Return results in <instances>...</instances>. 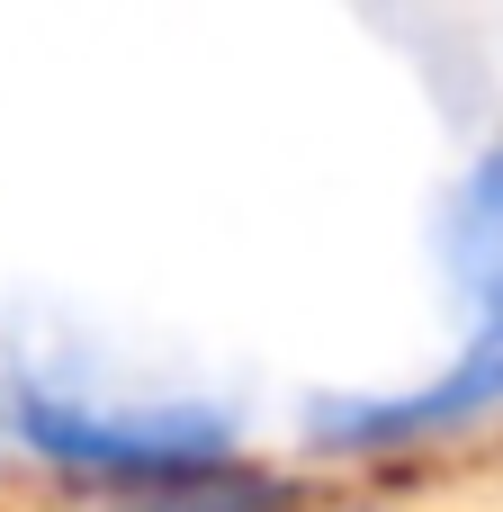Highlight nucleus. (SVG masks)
Here are the masks:
<instances>
[{"label": "nucleus", "instance_id": "nucleus-2", "mask_svg": "<svg viewBox=\"0 0 503 512\" xmlns=\"http://www.w3.org/2000/svg\"><path fill=\"white\" fill-rule=\"evenodd\" d=\"M450 270L477 315H503V153H486L450 207Z\"/></svg>", "mask_w": 503, "mask_h": 512}, {"label": "nucleus", "instance_id": "nucleus-1", "mask_svg": "<svg viewBox=\"0 0 503 512\" xmlns=\"http://www.w3.org/2000/svg\"><path fill=\"white\" fill-rule=\"evenodd\" d=\"M18 432L45 459L99 477H198L225 459V414H108L54 387H18Z\"/></svg>", "mask_w": 503, "mask_h": 512}]
</instances>
